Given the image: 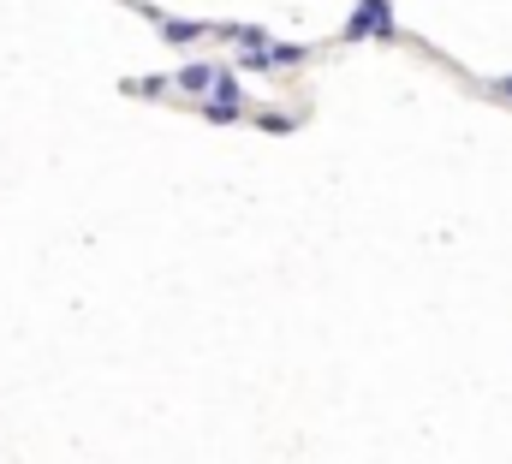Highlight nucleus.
I'll use <instances>...</instances> for the list:
<instances>
[{
    "instance_id": "nucleus-3",
    "label": "nucleus",
    "mask_w": 512,
    "mask_h": 464,
    "mask_svg": "<svg viewBox=\"0 0 512 464\" xmlns=\"http://www.w3.org/2000/svg\"><path fill=\"white\" fill-rule=\"evenodd\" d=\"M209 84H215V66H185L179 72V90L185 96H209Z\"/></svg>"
},
{
    "instance_id": "nucleus-4",
    "label": "nucleus",
    "mask_w": 512,
    "mask_h": 464,
    "mask_svg": "<svg viewBox=\"0 0 512 464\" xmlns=\"http://www.w3.org/2000/svg\"><path fill=\"white\" fill-rule=\"evenodd\" d=\"M310 60V48H298V42H268V66H304Z\"/></svg>"
},
{
    "instance_id": "nucleus-1",
    "label": "nucleus",
    "mask_w": 512,
    "mask_h": 464,
    "mask_svg": "<svg viewBox=\"0 0 512 464\" xmlns=\"http://www.w3.org/2000/svg\"><path fill=\"white\" fill-rule=\"evenodd\" d=\"M364 36H399L387 0H358V12L346 18V42H364Z\"/></svg>"
},
{
    "instance_id": "nucleus-5",
    "label": "nucleus",
    "mask_w": 512,
    "mask_h": 464,
    "mask_svg": "<svg viewBox=\"0 0 512 464\" xmlns=\"http://www.w3.org/2000/svg\"><path fill=\"white\" fill-rule=\"evenodd\" d=\"M239 108H245V102H215V96H203V114H209V125H233V119H239Z\"/></svg>"
},
{
    "instance_id": "nucleus-6",
    "label": "nucleus",
    "mask_w": 512,
    "mask_h": 464,
    "mask_svg": "<svg viewBox=\"0 0 512 464\" xmlns=\"http://www.w3.org/2000/svg\"><path fill=\"white\" fill-rule=\"evenodd\" d=\"M483 90H489V96H495V102H507V108H512V78H489V84H483Z\"/></svg>"
},
{
    "instance_id": "nucleus-2",
    "label": "nucleus",
    "mask_w": 512,
    "mask_h": 464,
    "mask_svg": "<svg viewBox=\"0 0 512 464\" xmlns=\"http://www.w3.org/2000/svg\"><path fill=\"white\" fill-rule=\"evenodd\" d=\"M155 30H161L173 48H191V42L209 36V24H197V18H167V12H155Z\"/></svg>"
}]
</instances>
